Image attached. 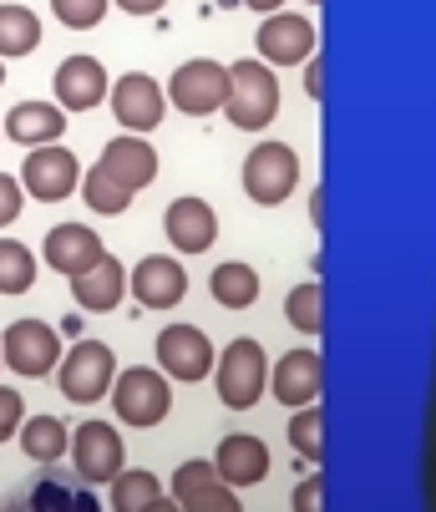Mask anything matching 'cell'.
<instances>
[{"label": "cell", "instance_id": "obj_1", "mask_svg": "<svg viewBox=\"0 0 436 512\" xmlns=\"http://www.w3.org/2000/svg\"><path fill=\"white\" fill-rule=\"evenodd\" d=\"M208 376H213V391H218V401H224L229 411H254L264 386H269V355H264L259 340L239 335V340L224 345V355H213Z\"/></svg>", "mask_w": 436, "mask_h": 512}, {"label": "cell", "instance_id": "obj_2", "mask_svg": "<svg viewBox=\"0 0 436 512\" xmlns=\"http://www.w3.org/2000/svg\"><path fill=\"white\" fill-rule=\"evenodd\" d=\"M224 117L244 132H264L279 117V77L274 66H264L259 56H244L229 66V97H224Z\"/></svg>", "mask_w": 436, "mask_h": 512}, {"label": "cell", "instance_id": "obj_3", "mask_svg": "<svg viewBox=\"0 0 436 512\" xmlns=\"http://www.w3.org/2000/svg\"><path fill=\"white\" fill-rule=\"evenodd\" d=\"M112 376H117V355L102 340H77L56 360V386H61L66 401H77V406L102 401L112 391Z\"/></svg>", "mask_w": 436, "mask_h": 512}, {"label": "cell", "instance_id": "obj_4", "mask_svg": "<svg viewBox=\"0 0 436 512\" xmlns=\"http://www.w3.org/2000/svg\"><path fill=\"white\" fill-rule=\"evenodd\" d=\"M107 396H112V406H117V421H127V426H158V421L173 411V386H168L163 371H153V365L117 371Z\"/></svg>", "mask_w": 436, "mask_h": 512}, {"label": "cell", "instance_id": "obj_5", "mask_svg": "<svg viewBox=\"0 0 436 512\" xmlns=\"http://www.w3.org/2000/svg\"><path fill=\"white\" fill-rule=\"evenodd\" d=\"M295 188H300V158H295V148H289V142H254L249 158H244V193L259 208H274Z\"/></svg>", "mask_w": 436, "mask_h": 512}, {"label": "cell", "instance_id": "obj_6", "mask_svg": "<svg viewBox=\"0 0 436 512\" xmlns=\"http://www.w3.org/2000/svg\"><path fill=\"white\" fill-rule=\"evenodd\" d=\"M183 117H213L224 112V97H229V66H218L208 56H193L173 71V82L163 92Z\"/></svg>", "mask_w": 436, "mask_h": 512}, {"label": "cell", "instance_id": "obj_7", "mask_svg": "<svg viewBox=\"0 0 436 512\" xmlns=\"http://www.w3.org/2000/svg\"><path fill=\"white\" fill-rule=\"evenodd\" d=\"M0 360H6V371H16L26 381H41L61 360V335L46 320H16V325H6V335H0Z\"/></svg>", "mask_w": 436, "mask_h": 512}, {"label": "cell", "instance_id": "obj_8", "mask_svg": "<svg viewBox=\"0 0 436 512\" xmlns=\"http://www.w3.org/2000/svg\"><path fill=\"white\" fill-rule=\"evenodd\" d=\"M71 462H77V477L82 482H112L122 467H127V447H122V431L107 426V421H82L77 431H71L66 442Z\"/></svg>", "mask_w": 436, "mask_h": 512}, {"label": "cell", "instance_id": "obj_9", "mask_svg": "<svg viewBox=\"0 0 436 512\" xmlns=\"http://www.w3.org/2000/svg\"><path fill=\"white\" fill-rule=\"evenodd\" d=\"M107 102H112V117L122 122V132H137L148 137L153 127H163V112H168V97L163 87L148 77V71H127L107 87Z\"/></svg>", "mask_w": 436, "mask_h": 512}, {"label": "cell", "instance_id": "obj_10", "mask_svg": "<svg viewBox=\"0 0 436 512\" xmlns=\"http://www.w3.org/2000/svg\"><path fill=\"white\" fill-rule=\"evenodd\" d=\"M16 183H21V193H31V198H41V203H61V198L77 193L82 163L71 158L61 142H46V148H31V153H26Z\"/></svg>", "mask_w": 436, "mask_h": 512}, {"label": "cell", "instance_id": "obj_11", "mask_svg": "<svg viewBox=\"0 0 436 512\" xmlns=\"http://www.w3.org/2000/svg\"><path fill=\"white\" fill-rule=\"evenodd\" d=\"M127 295H132L142 310H173V305H183V295H188V269H183L173 254H142V259L127 269Z\"/></svg>", "mask_w": 436, "mask_h": 512}, {"label": "cell", "instance_id": "obj_12", "mask_svg": "<svg viewBox=\"0 0 436 512\" xmlns=\"http://www.w3.org/2000/svg\"><path fill=\"white\" fill-rule=\"evenodd\" d=\"M254 46H259V61H264V66H305V61L315 56L320 36H315V26H310L305 16H295V11H269V16L259 21Z\"/></svg>", "mask_w": 436, "mask_h": 512}, {"label": "cell", "instance_id": "obj_13", "mask_svg": "<svg viewBox=\"0 0 436 512\" xmlns=\"http://www.w3.org/2000/svg\"><path fill=\"white\" fill-rule=\"evenodd\" d=\"M158 365H163V376L168 381H208L213 371V340L198 330V325H163L158 335Z\"/></svg>", "mask_w": 436, "mask_h": 512}, {"label": "cell", "instance_id": "obj_14", "mask_svg": "<svg viewBox=\"0 0 436 512\" xmlns=\"http://www.w3.org/2000/svg\"><path fill=\"white\" fill-rule=\"evenodd\" d=\"M51 87H56V107H61V112H92V107H102L112 77H107V66H102L97 56L82 51V56H66V61L56 66Z\"/></svg>", "mask_w": 436, "mask_h": 512}, {"label": "cell", "instance_id": "obj_15", "mask_svg": "<svg viewBox=\"0 0 436 512\" xmlns=\"http://www.w3.org/2000/svg\"><path fill=\"white\" fill-rule=\"evenodd\" d=\"M320 386H325V360L320 350H289L269 365V391L284 401V406H315L320 401Z\"/></svg>", "mask_w": 436, "mask_h": 512}, {"label": "cell", "instance_id": "obj_16", "mask_svg": "<svg viewBox=\"0 0 436 512\" xmlns=\"http://www.w3.org/2000/svg\"><path fill=\"white\" fill-rule=\"evenodd\" d=\"M117 188H127V193H142L153 178H158V153H153V142L148 137H137V132H122V137H112L107 148H102V163H97Z\"/></svg>", "mask_w": 436, "mask_h": 512}, {"label": "cell", "instance_id": "obj_17", "mask_svg": "<svg viewBox=\"0 0 436 512\" xmlns=\"http://www.w3.org/2000/svg\"><path fill=\"white\" fill-rule=\"evenodd\" d=\"M213 472L224 487H259L269 477V447L264 436H249V431H234L218 442L213 452Z\"/></svg>", "mask_w": 436, "mask_h": 512}, {"label": "cell", "instance_id": "obj_18", "mask_svg": "<svg viewBox=\"0 0 436 512\" xmlns=\"http://www.w3.org/2000/svg\"><path fill=\"white\" fill-rule=\"evenodd\" d=\"M122 295H127V269H122V259L107 254V249H102L97 264H87L82 274H71V300H77L82 310H92V315L117 310Z\"/></svg>", "mask_w": 436, "mask_h": 512}, {"label": "cell", "instance_id": "obj_19", "mask_svg": "<svg viewBox=\"0 0 436 512\" xmlns=\"http://www.w3.org/2000/svg\"><path fill=\"white\" fill-rule=\"evenodd\" d=\"M163 234L178 254H203L218 239V213L203 198H173L163 213Z\"/></svg>", "mask_w": 436, "mask_h": 512}, {"label": "cell", "instance_id": "obj_20", "mask_svg": "<svg viewBox=\"0 0 436 512\" xmlns=\"http://www.w3.org/2000/svg\"><path fill=\"white\" fill-rule=\"evenodd\" d=\"M61 132H66V112L56 102H16L0 117V137L21 142V148H46V142H61Z\"/></svg>", "mask_w": 436, "mask_h": 512}, {"label": "cell", "instance_id": "obj_21", "mask_svg": "<svg viewBox=\"0 0 436 512\" xmlns=\"http://www.w3.org/2000/svg\"><path fill=\"white\" fill-rule=\"evenodd\" d=\"M41 259L56 269V274H82L87 264H97L102 259V239H97V229H87V224H56L51 234H46V244H41Z\"/></svg>", "mask_w": 436, "mask_h": 512}, {"label": "cell", "instance_id": "obj_22", "mask_svg": "<svg viewBox=\"0 0 436 512\" xmlns=\"http://www.w3.org/2000/svg\"><path fill=\"white\" fill-rule=\"evenodd\" d=\"M208 289H213V300L224 305V310H249V305L259 300L264 279H259L254 264H244V259H224V264L208 274Z\"/></svg>", "mask_w": 436, "mask_h": 512}, {"label": "cell", "instance_id": "obj_23", "mask_svg": "<svg viewBox=\"0 0 436 512\" xmlns=\"http://www.w3.org/2000/svg\"><path fill=\"white\" fill-rule=\"evenodd\" d=\"M16 431H21V452H26L31 462L51 467V462H61V457H66L71 426H66L61 416H31V421H21Z\"/></svg>", "mask_w": 436, "mask_h": 512}, {"label": "cell", "instance_id": "obj_24", "mask_svg": "<svg viewBox=\"0 0 436 512\" xmlns=\"http://www.w3.org/2000/svg\"><path fill=\"white\" fill-rule=\"evenodd\" d=\"M36 46H41V16L26 6H0V61L31 56Z\"/></svg>", "mask_w": 436, "mask_h": 512}, {"label": "cell", "instance_id": "obj_25", "mask_svg": "<svg viewBox=\"0 0 436 512\" xmlns=\"http://www.w3.org/2000/svg\"><path fill=\"white\" fill-rule=\"evenodd\" d=\"M284 320H289V330H300V335H320V330H325L320 279H305V284L289 289V295H284Z\"/></svg>", "mask_w": 436, "mask_h": 512}, {"label": "cell", "instance_id": "obj_26", "mask_svg": "<svg viewBox=\"0 0 436 512\" xmlns=\"http://www.w3.org/2000/svg\"><path fill=\"white\" fill-rule=\"evenodd\" d=\"M107 487H112V512H142L153 497H163V482L148 467H122Z\"/></svg>", "mask_w": 436, "mask_h": 512}, {"label": "cell", "instance_id": "obj_27", "mask_svg": "<svg viewBox=\"0 0 436 512\" xmlns=\"http://www.w3.org/2000/svg\"><path fill=\"white\" fill-rule=\"evenodd\" d=\"M36 284V254L21 239H0V295H26Z\"/></svg>", "mask_w": 436, "mask_h": 512}, {"label": "cell", "instance_id": "obj_28", "mask_svg": "<svg viewBox=\"0 0 436 512\" xmlns=\"http://www.w3.org/2000/svg\"><path fill=\"white\" fill-rule=\"evenodd\" d=\"M77 188H82L87 208H92V213H102V218H117V213H127V203H132V193H127V188H117L97 163L82 173V183H77Z\"/></svg>", "mask_w": 436, "mask_h": 512}, {"label": "cell", "instance_id": "obj_29", "mask_svg": "<svg viewBox=\"0 0 436 512\" xmlns=\"http://www.w3.org/2000/svg\"><path fill=\"white\" fill-rule=\"evenodd\" d=\"M289 447H295L305 462L325 457V411L320 406H300L295 416H289Z\"/></svg>", "mask_w": 436, "mask_h": 512}, {"label": "cell", "instance_id": "obj_30", "mask_svg": "<svg viewBox=\"0 0 436 512\" xmlns=\"http://www.w3.org/2000/svg\"><path fill=\"white\" fill-rule=\"evenodd\" d=\"M208 482H218V472H213V462H203V457H188V462H178V472H173V482L163 487L178 507L188 502V497H198Z\"/></svg>", "mask_w": 436, "mask_h": 512}, {"label": "cell", "instance_id": "obj_31", "mask_svg": "<svg viewBox=\"0 0 436 512\" xmlns=\"http://www.w3.org/2000/svg\"><path fill=\"white\" fill-rule=\"evenodd\" d=\"M51 11H56V21L71 26V31H92V26H102V16L112 11V0H51Z\"/></svg>", "mask_w": 436, "mask_h": 512}, {"label": "cell", "instance_id": "obj_32", "mask_svg": "<svg viewBox=\"0 0 436 512\" xmlns=\"http://www.w3.org/2000/svg\"><path fill=\"white\" fill-rule=\"evenodd\" d=\"M26 507L31 512H66L71 507V487L61 477H36L31 492H26Z\"/></svg>", "mask_w": 436, "mask_h": 512}, {"label": "cell", "instance_id": "obj_33", "mask_svg": "<svg viewBox=\"0 0 436 512\" xmlns=\"http://www.w3.org/2000/svg\"><path fill=\"white\" fill-rule=\"evenodd\" d=\"M183 512H244V502H239V492H234V487L208 482L198 497H188V502H183Z\"/></svg>", "mask_w": 436, "mask_h": 512}, {"label": "cell", "instance_id": "obj_34", "mask_svg": "<svg viewBox=\"0 0 436 512\" xmlns=\"http://www.w3.org/2000/svg\"><path fill=\"white\" fill-rule=\"evenodd\" d=\"M21 208H26V193H21V183H16L11 173H0V229H11L16 218H21Z\"/></svg>", "mask_w": 436, "mask_h": 512}, {"label": "cell", "instance_id": "obj_35", "mask_svg": "<svg viewBox=\"0 0 436 512\" xmlns=\"http://www.w3.org/2000/svg\"><path fill=\"white\" fill-rule=\"evenodd\" d=\"M21 411H26L21 391L0 386V442H11V436H16V426H21Z\"/></svg>", "mask_w": 436, "mask_h": 512}, {"label": "cell", "instance_id": "obj_36", "mask_svg": "<svg viewBox=\"0 0 436 512\" xmlns=\"http://www.w3.org/2000/svg\"><path fill=\"white\" fill-rule=\"evenodd\" d=\"M289 502H295V512H325V477L310 472V477L295 487V497H289Z\"/></svg>", "mask_w": 436, "mask_h": 512}, {"label": "cell", "instance_id": "obj_37", "mask_svg": "<svg viewBox=\"0 0 436 512\" xmlns=\"http://www.w3.org/2000/svg\"><path fill=\"white\" fill-rule=\"evenodd\" d=\"M305 92H310L315 102L325 97V66H320V56H310V61H305Z\"/></svg>", "mask_w": 436, "mask_h": 512}, {"label": "cell", "instance_id": "obj_38", "mask_svg": "<svg viewBox=\"0 0 436 512\" xmlns=\"http://www.w3.org/2000/svg\"><path fill=\"white\" fill-rule=\"evenodd\" d=\"M66 512H102V502H97L92 487H71V507Z\"/></svg>", "mask_w": 436, "mask_h": 512}, {"label": "cell", "instance_id": "obj_39", "mask_svg": "<svg viewBox=\"0 0 436 512\" xmlns=\"http://www.w3.org/2000/svg\"><path fill=\"white\" fill-rule=\"evenodd\" d=\"M112 6H122L127 16H158L168 0H112Z\"/></svg>", "mask_w": 436, "mask_h": 512}, {"label": "cell", "instance_id": "obj_40", "mask_svg": "<svg viewBox=\"0 0 436 512\" xmlns=\"http://www.w3.org/2000/svg\"><path fill=\"white\" fill-rule=\"evenodd\" d=\"M310 218H315V229L325 224V188H315V193H310Z\"/></svg>", "mask_w": 436, "mask_h": 512}, {"label": "cell", "instance_id": "obj_41", "mask_svg": "<svg viewBox=\"0 0 436 512\" xmlns=\"http://www.w3.org/2000/svg\"><path fill=\"white\" fill-rule=\"evenodd\" d=\"M142 512H183V507H178V502H173V497L163 492V497H153V502H148V507H142Z\"/></svg>", "mask_w": 436, "mask_h": 512}, {"label": "cell", "instance_id": "obj_42", "mask_svg": "<svg viewBox=\"0 0 436 512\" xmlns=\"http://www.w3.org/2000/svg\"><path fill=\"white\" fill-rule=\"evenodd\" d=\"M239 6H254L259 16H269V11H279V6H284V0H239Z\"/></svg>", "mask_w": 436, "mask_h": 512}, {"label": "cell", "instance_id": "obj_43", "mask_svg": "<svg viewBox=\"0 0 436 512\" xmlns=\"http://www.w3.org/2000/svg\"><path fill=\"white\" fill-rule=\"evenodd\" d=\"M0 87H6V61H0Z\"/></svg>", "mask_w": 436, "mask_h": 512}, {"label": "cell", "instance_id": "obj_44", "mask_svg": "<svg viewBox=\"0 0 436 512\" xmlns=\"http://www.w3.org/2000/svg\"><path fill=\"white\" fill-rule=\"evenodd\" d=\"M305 6H320V0H305Z\"/></svg>", "mask_w": 436, "mask_h": 512}, {"label": "cell", "instance_id": "obj_45", "mask_svg": "<svg viewBox=\"0 0 436 512\" xmlns=\"http://www.w3.org/2000/svg\"><path fill=\"white\" fill-rule=\"evenodd\" d=\"M0 371H6V360H0Z\"/></svg>", "mask_w": 436, "mask_h": 512}]
</instances>
